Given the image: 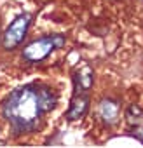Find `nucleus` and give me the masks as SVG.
<instances>
[{"instance_id":"nucleus-1","label":"nucleus","mask_w":143,"mask_h":148,"mask_svg":"<svg viewBox=\"0 0 143 148\" xmlns=\"http://www.w3.org/2000/svg\"><path fill=\"white\" fill-rule=\"evenodd\" d=\"M58 105V94L40 84H26L12 91L2 103V117L14 134L33 132Z\"/></svg>"},{"instance_id":"nucleus-2","label":"nucleus","mask_w":143,"mask_h":148,"mask_svg":"<svg viewBox=\"0 0 143 148\" xmlns=\"http://www.w3.org/2000/svg\"><path fill=\"white\" fill-rule=\"evenodd\" d=\"M66 44V38L63 35H44L38 38H33L21 49V59L28 64H37L47 59L54 51L61 49Z\"/></svg>"},{"instance_id":"nucleus-3","label":"nucleus","mask_w":143,"mask_h":148,"mask_svg":"<svg viewBox=\"0 0 143 148\" xmlns=\"http://www.w3.org/2000/svg\"><path fill=\"white\" fill-rule=\"evenodd\" d=\"M30 25H32V14L28 12H23V14H18L11 25L6 28V32L0 35V44H2V49L11 52V51H16L26 38L28 35V30H30Z\"/></svg>"},{"instance_id":"nucleus-4","label":"nucleus","mask_w":143,"mask_h":148,"mask_svg":"<svg viewBox=\"0 0 143 148\" xmlns=\"http://www.w3.org/2000/svg\"><path fill=\"white\" fill-rule=\"evenodd\" d=\"M89 105H91V92H86V91H74L72 99H70L68 112H66V119L72 120V122L82 119V117L87 113Z\"/></svg>"},{"instance_id":"nucleus-5","label":"nucleus","mask_w":143,"mask_h":148,"mask_svg":"<svg viewBox=\"0 0 143 148\" xmlns=\"http://www.w3.org/2000/svg\"><path fill=\"white\" fill-rule=\"evenodd\" d=\"M127 132L143 145V108L138 105H129L124 113Z\"/></svg>"},{"instance_id":"nucleus-6","label":"nucleus","mask_w":143,"mask_h":148,"mask_svg":"<svg viewBox=\"0 0 143 148\" xmlns=\"http://www.w3.org/2000/svg\"><path fill=\"white\" fill-rule=\"evenodd\" d=\"M98 119H101L103 124L107 125H115L119 122V117H120V106L115 99H110V98H103L100 103H98Z\"/></svg>"},{"instance_id":"nucleus-7","label":"nucleus","mask_w":143,"mask_h":148,"mask_svg":"<svg viewBox=\"0 0 143 148\" xmlns=\"http://www.w3.org/2000/svg\"><path fill=\"white\" fill-rule=\"evenodd\" d=\"M94 84V71L89 64H82L74 73V91H86L91 92Z\"/></svg>"}]
</instances>
